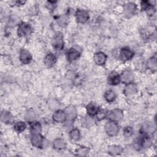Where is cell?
Listing matches in <instances>:
<instances>
[{
    "label": "cell",
    "mask_w": 157,
    "mask_h": 157,
    "mask_svg": "<svg viewBox=\"0 0 157 157\" xmlns=\"http://www.w3.org/2000/svg\"><path fill=\"white\" fill-rule=\"evenodd\" d=\"M47 141L40 134H33V137L31 138V143L32 144L37 148H41L45 147V144Z\"/></svg>",
    "instance_id": "2"
},
{
    "label": "cell",
    "mask_w": 157,
    "mask_h": 157,
    "mask_svg": "<svg viewBox=\"0 0 157 157\" xmlns=\"http://www.w3.org/2000/svg\"><path fill=\"white\" fill-rule=\"evenodd\" d=\"M105 129L108 135L110 136H114L118 133L119 128L115 121H110L105 124Z\"/></svg>",
    "instance_id": "1"
},
{
    "label": "cell",
    "mask_w": 157,
    "mask_h": 157,
    "mask_svg": "<svg viewBox=\"0 0 157 157\" xmlns=\"http://www.w3.org/2000/svg\"><path fill=\"white\" fill-rule=\"evenodd\" d=\"M120 55L121 60L126 61L131 59L133 57L134 53L129 48L125 47V48H123L121 50Z\"/></svg>",
    "instance_id": "8"
},
{
    "label": "cell",
    "mask_w": 157,
    "mask_h": 157,
    "mask_svg": "<svg viewBox=\"0 0 157 157\" xmlns=\"http://www.w3.org/2000/svg\"><path fill=\"white\" fill-rule=\"evenodd\" d=\"M66 119L68 121H72L74 120L77 115V111L74 107L69 106L66 108L64 110Z\"/></svg>",
    "instance_id": "11"
},
{
    "label": "cell",
    "mask_w": 157,
    "mask_h": 157,
    "mask_svg": "<svg viewBox=\"0 0 157 157\" xmlns=\"http://www.w3.org/2000/svg\"><path fill=\"white\" fill-rule=\"evenodd\" d=\"M52 44L53 47L56 50H61L64 47V41L62 34L59 33L56 34L52 39Z\"/></svg>",
    "instance_id": "3"
},
{
    "label": "cell",
    "mask_w": 157,
    "mask_h": 157,
    "mask_svg": "<svg viewBox=\"0 0 157 157\" xmlns=\"http://www.w3.org/2000/svg\"><path fill=\"white\" fill-rule=\"evenodd\" d=\"M31 32V27L29 24L22 23L18 28V34L20 36H26L30 34Z\"/></svg>",
    "instance_id": "7"
},
{
    "label": "cell",
    "mask_w": 157,
    "mask_h": 157,
    "mask_svg": "<svg viewBox=\"0 0 157 157\" xmlns=\"http://www.w3.org/2000/svg\"><path fill=\"white\" fill-rule=\"evenodd\" d=\"M69 136L71 138L74 140H77L80 139V131L78 129H73L70 131Z\"/></svg>",
    "instance_id": "27"
},
{
    "label": "cell",
    "mask_w": 157,
    "mask_h": 157,
    "mask_svg": "<svg viewBox=\"0 0 157 157\" xmlns=\"http://www.w3.org/2000/svg\"><path fill=\"white\" fill-rule=\"evenodd\" d=\"M108 83L112 85H116L120 83L121 82L120 76L116 72H112L108 77Z\"/></svg>",
    "instance_id": "14"
},
{
    "label": "cell",
    "mask_w": 157,
    "mask_h": 157,
    "mask_svg": "<svg viewBox=\"0 0 157 157\" xmlns=\"http://www.w3.org/2000/svg\"><path fill=\"white\" fill-rule=\"evenodd\" d=\"M106 115L107 114L104 110H99L98 112L96 113V118L98 120H101L104 118Z\"/></svg>",
    "instance_id": "30"
},
{
    "label": "cell",
    "mask_w": 157,
    "mask_h": 157,
    "mask_svg": "<svg viewBox=\"0 0 157 157\" xmlns=\"http://www.w3.org/2000/svg\"><path fill=\"white\" fill-rule=\"evenodd\" d=\"M76 19L81 23H85L89 18V14L87 11L83 9H78L75 13Z\"/></svg>",
    "instance_id": "6"
},
{
    "label": "cell",
    "mask_w": 157,
    "mask_h": 157,
    "mask_svg": "<svg viewBox=\"0 0 157 157\" xmlns=\"http://www.w3.org/2000/svg\"><path fill=\"white\" fill-rule=\"evenodd\" d=\"M137 91V86L135 84L130 83H128L124 88V93L126 96H131L134 94Z\"/></svg>",
    "instance_id": "16"
},
{
    "label": "cell",
    "mask_w": 157,
    "mask_h": 157,
    "mask_svg": "<svg viewBox=\"0 0 157 157\" xmlns=\"http://www.w3.org/2000/svg\"><path fill=\"white\" fill-rule=\"evenodd\" d=\"M66 146V142L61 139H57L53 142V148L57 150H61L65 148Z\"/></svg>",
    "instance_id": "21"
},
{
    "label": "cell",
    "mask_w": 157,
    "mask_h": 157,
    "mask_svg": "<svg viewBox=\"0 0 157 157\" xmlns=\"http://www.w3.org/2000/svg\"><path fill=\"white\" fill-rule=\"evenodd\" d=\"M53 119L55 122H57V123L64 122L66 119L64 111H62V110L56 111L53 115Z\"/></svg>",
    "instance_id": "15"
},
{
    "label": "cell",
    "mask_w": 157,
    "mask_h": 157,
    "mask_svg": "<svg viewBox=\"0 0 157 157\" xmlns=\"http://www.w3.org/2000/svg\"><path fill=\"white\" fill-rule=\"evenodd\" d=\"M1 121L5 123H11L13 121V117L9 112L2 111L1 115Z\"/></svg>",
    "instance_id": "18"
},
{
    "label": "cell",
    "mask_w": 157,
    "mask_h": 157,
    "mask_svg": "<svg viewBox=\"0 0 157 157\" xmlns=\"http://www.w3.org/2000/svg\"><path fill=\"white\" fill-rule=\"evenodd\" d=\"M56 61V56L53 53H48L44 58V63L48 67L53 66L55 64Z\"/></svg>",
    "instance_id": "19"
},
{
    "label": "cell",
    "mask_w": 157,
    "mask_h": 157,
    "mask_svg": "<svg viewBox=\"0 0 157 157\" xmlns=\"http://www.w3.org/2000/svg\"><path fill=\"white\" fill-rule=\"evenodd\" d=\"M31 132L33 134H40L41 132V126L38 122H35L31 126Z\"/></svg>",
    "instance_id": "24"
},
{
    "label": "cell",
    "mask_w": 157,
    "mask_h": 157,
    "mask_svg": "<svg viewBox=\"0 0 157 157\" xmlns=\"http://www.w3.org/2000/svg\"><path fill=\"white\" fill-rule=\"evenodd\" d=\"M107 116L109 120L113 121H118L123 118V112L120 109H113L107 113Z\"/></svg>",
    "instance_id": "4"
},
{
    "label": "cell",
    "mask_w": 157,
    "mask_h": 157,
    "mask_svg": "<svg viewBox=\"0 0 157 157\" xmlns=\"http://www.w3.org/2000/svg\"><path fill=\"white\" fill-rule=\"evenodd\" d=\"M80 55V53L78 52V50L75 48H70L69 50H67L66 53L67 58L70 61L76 60L79 58Z\"/></svg>",
    "instance_id": "13"
},
{
    "label": "cell",
    "mask_w": 157,
    "mask_h": 157,
    "mask_svg": "<svg viewBox=\"0 0 157 157\" xmlns=\"http://www.w3.org/2000/svg\"><path fill=\"white\" fill-rule=\"evenodd\" d=\"M32 56L31 53L26 49H23L20 52V59L21 62L25 64H27L30 63L31 61Z\"/></svg>",
    "instance_id": "10"
},
{
    "label": "cell",
    "mask_w": 157,
    "mask_h": 157,
    "mask_svg": "<svg viewBox=\"0 0 157 157\" xmlns=\"http://www.w3.org/2000/svg\"><path fill=\"white\" fill-rule=\"evenodd\" d=\"M132 132H133V129L130 126L125 127L123 129V134L126 137L131 136L132 134Z\"/></svg>",
    "instance_id": "29"
},
{
    "label": "cell",
    "mask_w": 157,
    "mask_h": 157,
    "mask_svg": "<svg viewBox=\"0 0 157 157\" xmlns=\"http://www.w3.org/2000/svg\"><path fill=\"white\" fill-rule=\"evenodd\" d=\"M147 66L150 69L156 70L157 67L156 57H151L147 61Z\"/></svg>",
    "instance_id": "26"
},
{
    "label": "cell",
    "mask_w": 157,
    "mask_h": 157,
    "mask_svg": "<svg viewBox=\"0 0 157 157\" xmlns=\"http://www.w3.org/2000/svg\"><path fill=\"white\" fill-rule=\"evenodd\" d=\"M108 153L111 155H117L123 151V148L119 145H111L108 148Z\"/></svg>",
    "instance_id": "20"
},
{
    "label": "cell",
    "mask_w": 157,
    "mask_h": 157,
    "mask_svg": "<svg viewBox=\"0 0 157 157\" xmlns=\"http://www.w3.org/2000/svg\"><path fill=\"white\" fill-rule=\"evenodd\" d=\"M136 9H137V7L135 4L131 3V2L126 4L123 7L124 15L126 17H130L135 13Z\"/></svg>",
    "instance_id": "5"
},
{
    "label": "cell",
    "mask_w": 157,
    "mask_h": 157,
    "mask_svg": "<svg viewBox=\"0 0 157 157\" xmlns=\"http://www.w3.org/2000/svg\"><path fill=\"white\" fill-rule=\"evenodd\" d=\"M86 111L89 115L93 116V115H96V113L98 112L99 108L95 104H90L86 107Z\"/></svg>",
    "instance_id": "22"
},
{
    "label": "cell",
    "mask_w": 157,
    "mask_h": 157,
    "mask_svg": "<svg viewBox=\"0 0 157 157\" xmlns=\"http://www.w3.org/2000/svg\"><path fill=\"white\" fill-rule=\"evenodd\" d=\"M104 98L109 102H113L116 98V94L112 90H108L104 94Z\"/></svg>",
    "instance_id": "23"
},
{
    "label": "cell",
    "mask_w": 157,
    "mask_h": 157,
    "mask_svg": "<svg viewBox=\"0 0 157 157\" xmlns=\"http://www.w3.org/2000/svg\"><path fill=\"white\" fill-rule=\"evenodd\" d=\"M26 118H27V119H28V120H31V119H33V118L35 117V114H34V113H33V112H28V113H27V115H26Z\"/></svg>",
    "instance_id": "32"
},
{
    "label": "cell",
    "mask_w": 157,
    "mask_h": 157,
    "mask_svg": "<svg viewBox=\"0 0 157 157\" xmlns=\"http://www.w3.org/2000/svg\"><path fill=\"white\" fill-rule=\"evenodd\" d=\"M107 59L106 55L103 52H98L94 55V61L98 65H103Z\"/></svg>",
    "instance_id": "12"
},
{
    "label": "cell",
    "mask_w": 157,
    "mask_h": 157,
    "mask_svg": "<svg viewBox=\"0 0 157 157\" xmlns=\"http://www.w3.org/2000/svg\"><path fill=\"white\" fill-rule=\"evenodd\" d=\"M155 129H156V128H155V124L150 121L145 123L142 128V131L144 132L148 133V134L153 132L155 131Z\"/></svg>",
    "instance_id": "17"
},
{
    "label": "cell",
    "mask_w": 157,
    "mask_h": 157,
    "mask_svg": "<svg viewBox=\"0 0 157 157\" xmlns=\"http://www.w3.org/2000/svg\"><path fill=\"white\" fill-rule=\"evenodd\" d=\"M120 78L121 81H122L123 82L128 84L132 82L134 79L133 73L130 70H125L122 72Z\"/></svg>",
    "instance_id": "9"
},
{
    "label": "cell",
    "mask_w": 157,
    "mask_h": 157,
    "mask_svg": "<svg viewBox=\"0 0 157 157\" xmlns=\"http://www.w3.org/2000/svg\"><path fill=\"white\" fill-rule=\"evenodd\" d=\"M26 129V124L23 121H18L14 124V129L18 132H21Z\"/></svg>",
    "instance_id": "25"
},
{
    "label": "cell",
    "mask_w": 157,
    "mask_h": 157,
    "mask_svg": "<svg viewBox=\"0 0 157 157\" xmlns=\"http://www.w3.org/2000/svg\"><path fill=\"white\" fill-rule=\"evenodd\" d=\"M57 21H58V23L60 26H64L67 25V22H68V19H67V18L66 16L61 15L57 19Z\"/></svg>",
    "instance_id": "28"
},
{
    "label": "cell",
    "mask_w": 157,
    "mask_h": 157,
    "mask_svg": "<svg viewBox=\"0 0 157 157\" xmlns=\"http://www.w3.org/2000/svg\"><path fill=\"white\" fill-rule=\"evenodd\" d=\"M46 6L48 9H53L56 6V2L55 1H48L46 4Z\"/></svg>",
    "instance_id": "31"
}]
</instances>
